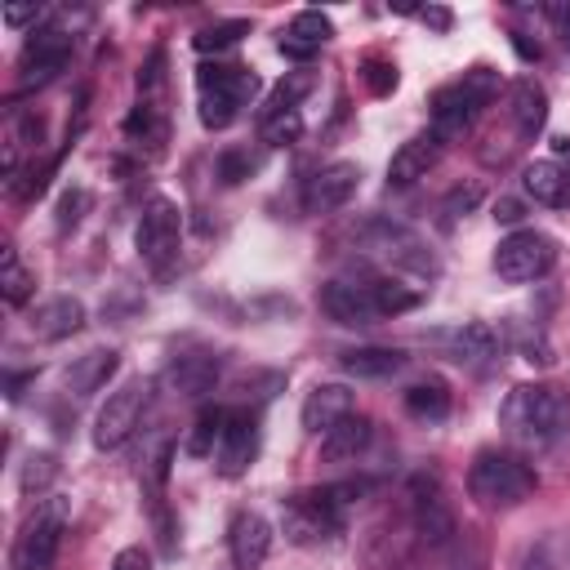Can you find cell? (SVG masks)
I'll list each match as a JSON object with an SVG mask.
<instances>
[{"instance_id":"20","label":"cell","mask_w":570,"mask_h":570,"mask_svg":"<svg viewBox=\"0 0 570 570\" xmlns=\"http://www.w3.org/2000/svg\"><path fill=\"white\" fill-rule=\"evenodd\" d=\"M508 116H512L517 138L534 142L543 134V125H548V94H543V85L534 76L512 80V89H508Z\"/></svg>"},{"instance_id":"7","label":"cell","mask_w":570,"mask_h":570,"mask_svg":"<svg viewBox=\"0 0 570 570\" xmlns=\"http://www.w3.org/2000/svg\"><path fill=\"white\" fill-rule=\"evenodd\" d=\"M557 267V240L539 227H517L494 245V272L508 285H525L539 281Z\"/></svg>"},{"instance_id":"30","label":"cell","mask_w":570,"mask_h":570,"mask_svg":"<svg viewBox=\"0 0 570 570\" xmlns=\"http://www.w3.org/2000/svg\"><path fill=\"white\" fill-rule=\"evenodd\" d=\"M365 285H370V298L379 307V321L383 316H401V312H410V307L423 303V289H410V285H401L392 276H379V281H365Z\"/></svg>"},{"instance_id":"17","label":"cell","mask_w":570,"mask_h":570,"mask_svg":"<svg viewBox=\"0 0 570 570\" xmlns=\"http://www.w3.org/2000/svg\"><path fill=\"white\" fill-rule=\"evenodd\" d=\"M347 414H356V396H352V387H343V383H316V387L303 396V410H298V419H303V428H307L312 436H325V432L338 428Z\"/></svg>"},{"instance_id":"42","label":"cell","mask_w":570,"mask_h":570,"mask_svg":"<svg viewBox=\"0 0 570 570\" xmlns=\"http://www.w3.org/2000/svg\"><path fill=\"white\" fill-rule=\"evenodd\" d=\"M80 209H85V191H67L62 205H58V227H76Z\"/></svg>"},{"instance_id":"1","label":"cell","mask_w":570,"mask_h":570,"mask_svg":"<svg viewBox=\"0 0 570 570\" xmlns=\"http://www.w3.org/2000/svg\"><path fill=\"white\" fill-rule=\"evenodd\" d=\"M499 428L521 450H552L570 432V401L552 383H521L503 396Z\"/></svg>"},{"instance_id":"25","label":"cell","mask_w":570,"mask_h":570,"mask_svg":"<svg viewBox=\"0 0 570 570\" xmlns=\"http://www.w3.org/2000/svg\"><path fill=\"white\" fill-rule=\"evenodd\" d=\"M116 365H120V352L94 347V352H85V356H76V361L67 365L62 383H67V392H76V396H89V392H98V387L116 374Z\"/></svg>"},{"instance_id":"13","label":"cell","mask_w":570,"mask_h":570,"mask_svg":"<svg viewBox=\"0 0 570 570\" xmlns=\"http://www.w3.org/2000/svg\"><path fill=\"white\" fill-rule=\"evenodd\" d=\"M356 187H361V165H352V160H330V165H321V169L303 183V209H307V214H334V209H343V205L356 196Z\"/></svg>"},{"instance_id":"46","label":"cell","mask_w":570,"mask_h":570,"mask_svg":"<svg viewBox=\"0 0 570 570\" xmlns=\"http://www.w3.org/2000/svg\"><path fill=\"white\" fill-rule=\"evenodd\" d=\"M494 218H499V223H517V218H521V205H517V200H499V205H494Z\"/></svg>"},{"instance_id":"19","label":"cell","mask_w":570,"mask_h":570,"mask_svg":"<svg viewBox=\"0 0 570 570\" xmlns=\"http://www.w3.org/2000/svg\"><path fill=\"white\" fill-rule=\"evenodd\" d=\"M330 36H334V22H330L321 9H303V13H294L289 27L281 31L276 49H281L285 58H294V62H312Z\"/></svg>"},{"instance_id":"14","label":"cell","mask_w":570,"mask_h":570,"mask_svg":"<svg viewBox=\"0 0 570 570\" xmlns=\"http://www.w3.org/2000/svg\"><path fill=\"white\" fill-rule=\"evenodd\" d=\"M410 525H414V534H419L423 543H432V548L454 534V517H450V508H445L436 481H428V476H414V481H410Z\"/></svg>"},{"instance_id":"28","label":"cell","mask_w":570,"mask_h":570,"mask_svg":"<svg viewBox=\"0 0 570 570\" xmlns=\"http://www.w3.org/2000/svg\"><path fill=\"white\" fill-rule=\"evenodd\" d=\"M405 414L419 423H441L450 414V387L441 379H419L414 387H405Z\"/></svg>"},{"instance_id":"33","label":"cell","mask_w":570,"mask_h":570,"mask_svg":"<svg viewBox=\"0 0 570 570\" xmlns=\"http://www.w3.org/2000/svg\"><path fill=\"white\" fill-rule=\"evenodd\" d=\"M312 71H289L272 94H267V107H263V116H276V111H298V98L303 94H312Z\"/></svg>"},{"instance_id":"47","label":"cell","mask_w":570,"mask_h":570,"mask_svg":"<svg viewBox=\"0 0 570 570\" xmlns=\"http://www.w3.org/2000/svg\"><path fill=\"white\" fill-rule=\"evenodd\" d=\"M512 45H517V53L530 62V58H539V45H530V40H521V36H512Z\"/></svg>"},{"instance_id":"8","label":"cell","mask_w":570,"mask_h":570,"mask_svg":"<svg viewBox=\"0 0 570 570\" xmlns=\"http://www.w3.org/2000/svg\"><path fill=\"white\" fill-rule=\"evenodd\" d=\"M178 236H183V209L169 200V196H151L138 214V227H134V245H138V258L151 267V272H165L178 254Z\"/></svg>"},{"instance_id":"21","label":"cell","mask_w":570,"mask_h":570,"mask_svg":"<svg viewBox=\"0 0 570 570\" xmlns=\"http://www.w3.org/2000/svg\"><path fill=\"white\" fill-rule=\"evenodd\" d=\"M441 138L428 129V134H414L410 142H401L396 147V156L387 160V187H410V183H419L436 160H441Z\"/></svg>"},{"instance_id":"44","label":"cell","mask_w":570,"mask_h":570,"mask_svg":"<svg viewBox=\"0 0 570 570\" xmlns=\"http://www.w3.org/2000/svg\"><path fill=\"white\" fill-rule=\"evenodd\" d=\"M548 18H552V27L561 31V40L570 49V4H548Z\"/></svg>"},{"instance_id":"45","label":"cell","mask_w":570,"mask_h":570,"mask_svg":"<svg viewBox=\"0 0 570 570\" xmlns=\"http://www.w3.org/2000/svg\"><path fill=\"white\" fill-rule=\"evenodd\" d=\"M27 383H36V370H27V374H9V379H4V396H9V401H18Z\"/></svg>"},{"instance_id":"23","label":"cell","mask_w":570,"mask_h":570,"mask_svg":"<svg viewBox=\"0 0 570 570\" xmlns=\"http://www.w3.org/2000/svg\"><path fill=\"white\" fill-rule=\"evenodd\" d=\"M521 187H525L530 200H539L548 209H566L570 205V169L561 160H534V165H525Z\"/></svg>"},{"instance_id":"2","label":"cell","mask_w":570,"mask_h":570,"mask_svg":"<svg viewBox=\"0 0 570 570\" xmlns=\"http://www.w3.org/2000/svg\"><path fill=\"white\" fill-rule=\"evenodd\" d=\"M370 490V481H338V485H321V490H298L281 503V530L289 543L307 548V543H325L343 530L347 503L361 499Z\"/></svg>"},{"instance_id":"10","label":"cell","mask_w":570,"mask_h":570,"mask_svg":"<svg viewBox=\"0 0 570 570\" xmlns=\"http://www.w3.org/2000/svg\"><path fill=\"white\" fill-rule=\"evenodd\" d=\"M361 240H365V249H370L374 258H383V263H392V267H410V272H419V276H436L432 249L423 245V236H414V232L401 227V223L370 218V223L361 227Z\"/></svg>"},{"instance_id":"38","label":"cell","mask_w":570,"mask_h":570,"mask_svg":"<svg viewBox=\"0 0 570 570\" xmlns=\"http://www.w3.org/2000/svg\"><path fill=\"white\" fill-rule=\"evenodd\" d=\"M258 169V156H249V151H223L218 156V178L232 187V183H240V178H249Z\"/></svg>"},{"instance_id":"24","label":"cell","mask_w":570,"mask_h":570,"mask_svg":"<svg viewBox=\"0 0 570 570\" xmlns=\"http://www.w3.org/2000/svg\"><path fill=\"white\" fill-rule=\"evenodd\" d=\"M370 441H374V423L365 414H347L338 428H330L321 436V459L325 463H352L356 454H365Z\"/></svg>"},{"instance_id":"31","label":"cell","mask_w":570,"mask_h":570,"mask_svg":"<svg viewBox=\"0 0 570 570\" xmlns=\"http://www.w3.org/2000/svg\"><path fill=\"white\" fill-rule=\"evenodd\" d=\"M223 423H227V405H205L200 414H196V423H191V436H187V454H196V459H214V450H218V436H223Z\"/></svg>"},{"instance_id":"15","label":"cell","mask_w":570,"mask_h":570,"mask_svg":"<svg viewBox=\"0 0 570 570\" xmlns=\"http://www.w3.org/2000/svg\"><path fill=\"white\" fill-rule=\"evenodd\" d=\"M432 343H441L445 347V356L450 361H459V365H490L494 356H499V334L485 325V321H463V325H454V330H441V334H432Z\"/></svg>"},{"instance_id":"41","label":"cell","mask_w":570,"mask_h":570,"mask_svg":"<svg viewBox=\"0 0 570 570\" xmlns=\"http://www.w3.org/2000/svg\"><path fill=\"white\" fill-rule=\"evenodd\" d=\"M45 9L40 4H4V22L9 27H27V22H40Z\"/></svg>"},{"instance_id":"4","label":"cell","mask_w":570,"mask_h":570,"mask_svg":"<svg viewBox=\"0 0 570 570\" xmlns=\"http://www.w3.org/2000/svg\"><path fill=\"white\" fill-rule=\"evenodd\" d=\"M539 490V476L525 459L503 450H481L468 468V494L481 508H517Z\"/></svg>"},{"instance_id":"34","label":"cell","mask_w":570,"mask_h":570,"mask_svg":"<svg viewBox=\"0 0 570 570\" xmlns=\"http://www.w3.org/2000/svg\"><path fill=\"white\" fill-rule=\"evenodd\" d=\"M303 134V111H276L258 120V142L263 147H289Z\"/></svg>"},{"instance_id":"16","label":"cell","mask_w":570,"mask_h":570,"mask_svg":"<svg viewBox=\"0 0 570 570\" xmlns=\"http://www.w3.org/2000/svg\"><path fill=\"white\" fill-rule=\"evenodd\" d=\"M321 312L334 321V325H374L379 321V307L370 298V285L361 281H325L321 285Z\"/></svg>"},{"instance_id":"5","label":"cell","mask_w":570,"mask_h":570,"mask_svg":"<svg viewBox=\"0 0 570 570\" xmlns=\"http://www.w3.org/2000/svg\"><path fill=\"white\" fill-rule=\"evenodd\" d=\"M258 94V76L236 62H200L196 67V107L205 129H227L240 107Z\"/></svg>"},{"instance_id":"37","label":"cell","mask_w":570,"mask_h":570,"mask_svg":"<svg viewBox=\"0 0 570 570\" xmlns=\"http://www.w3.org/2000/svg\"><path fill=\"white\" fill-rule=\"evenodd\" d=\"M361 80H365V89H370L374 98H383V94L396 89V67H392L387 58H365V62H361Z\"/></svg>"},{"instance_id":"3","label":"cell","mask_w":570,"mask_h":570,"mask_svg":"<svg viewBox=\"0 0 570 570\" xmlns=\"http://www.w3.org/2000/svg\"><path fill=\"white\" fill-rule=\"evenodd\" d=\"M499 71L494 67H472V71H463L459 80H450V85H441L436 94H432V134L441 138V142H454V138H463L468 129H472V120L499 98Z\"/></svg>"},{"instance_id":"26","label":"cell","mask_w":570,"mask_h":570,"mask_svg":"<svg viewBox=\"0 0 570 570\" xmlns=\"http://www.w3.org/2000/svg\"><path fill=\"white\" fill-rule=\"evenodd\" d=\"M338 365L352 379H392L405 365V352H396V347H347L338 356Z\"/></svg>"},{"instance_id":"29","label":"cell","mask_w":570,"mask_h":570,"mask_svg":"<svg viewBox=\"0 0 570 570\" xmlns=\"http://www.w3.org/2000/svg\"><path fill=\"white\" fill-rule=\"evenodd\" d=\"M0 294H4L9 307H22L36 294V276L22 267V258H18L13 245H4V254H0Z\"/></svg>"},{"instance_id":"12","label":"cell","mask_w":570,"mask_h":570,"mask_svg":"<svg viewBox=\"0 0 570 570\" xmlns=\"http://www.w3.org/2000/svg\"><path fill=\"white\" fill-rule=\"evenodd\" d=\"M258 459V414L245 405H227V423L214 450V468L223 476H240L249 472V463Z\"/></svg>"},{"instance_id":"9","label":"cell","mask_w":570,"mask_h":570,"mask_svg":"<svg viewBox=\"0 0 570 570\" xmlns=\"http://www.w3.org/2000/svg\"><path fill=\"white\" fill-rule=\"evenodd\" d=\"M147 401H151V379H129V383H120V387L107 396V405L98 410V419H94V450H120V445L134 436V428H138V419H142V410H147Z\"/></svg>"},{"instance_id":"6","label":"cell","mask_w":570,"mask_h":570,"mask_svg":"<svg viewBox=\"0 0 570 570\" xmlns=\"http://www.w3.org/2000/svg\"><path fill=\"white\" fill-rule=\"evenodd\" d=\"M67 517H71V499H67V494H49V499H40L36 512L27 517L18 543H13V570H49L53 557H58Z\"/></svg>"},{"instance_id":"27","label":"cell","mask_w":570,"mask_h":570,"mask_svg":"<svg viewBox=\"0 0 570 570\" xmlns=\"http://www.w3.org/2000/svg\"><path fill=\"white\" fill-rule=\"evenodd\" d=\"M218 379V356L209 352H191V356H174L169 365V383L183 392V396H205Z\"/></svg>"},{"instance_id":"36","label":"cell","mask_w":570,"mask_h":570,"mask_svg":"<svg viewBox=\"0 0 570 570\" xmlns=\"http://www.w3.org/2000/svg\"><path fill=\"white\" fill-rule=\"evenodd\" d=\"M517 570H561V552H557V543H552V539H534V543H525L521 557H517Z\"/></svg>"},{"instance_id":"18","label":"cell","mask_w":570,"mask_h":570,"mask_svg":"<svg viewBox=\"0 0 570 570\" xmlns=\"http://www.w3.org/2000/svg\"><path fill=\"white\" fill-rule=\"evenodd\" d=\"M227 552L236 570H258L272 552V525L258 512H236L227 525Z\"/></svg>"},{"instance_id":"35","label":"cell","mask_w":570,"mask_h":570,"mask_svg":"<svg viewBox=\"0 0 570 570\" xmlns=\"http://www.w3.org/2000/svg\"><path fill=\"white\" fill-rule=\"evenodd\" d=\"M53 476H58V459L49 454V450H40V454H27V463H22V472H18V490L31 499V494H45L49 485H53Z\"/></svg>"},{"instance_id":"40","label":"cell","mask_w":570,"mask_h":570,"mask_svg":"<svg viewBox=\"0 0 570 570\" xmlns=\"http://www.w3.org/2000/svg\"><path fill=\"white\" fill-rule=\"evenodd\" d=\"M111 570H151V557L142 548H120L111 557Z\"/></svg>"},{"instance_id":"22","label":"cell","mask_w":570,"mask_h":570,"mask_svg":"<svg viewBox=\"0 0 570 570\" xmlns=\"http://www.w3.org/2000/svg\"><path fill=\"white\" fill-rule=\"evenodd\" d=\"M80 325H85V303L71 298V294H58V298H49V303H40V307L31 312V334L45 338V343L71 338Z\"/></svg>"},{"instance_id":"43","label":"cell","mask_w":570,"mask_h":570,"mask_svg":"<svg viewBox=\"0 0 570 570\" xmlns=\"http://www.w3.org/2000/svg\"><path fill=\"white\" fill-rule=\"evenodd\" d=\"M432 31H450V22H454V13L450 9H441V4H423V9H414Z\"/></svg>"},{"instance_id":"32","label":"cell","mask_w":570,"mask_h":570,"mask_svg":"<svg viewBox=\"0 0 570 570\" xmlns=\"http://www.w3.org/2000/svg\"><path fill=\"white\" fill-rule=\"evenodd\" d=\"M240 36H249V22H245V18H227V22L200 27V31L191 36V45H196L200 53H223V49H232Z\"/></svg>"},{"instance_id":"11","label":"cell","mask_w":570,"mask_h":570,"mask_svg":"<svg viewBox=\"0 0 570 570\" xmlns=\"http://www.w3.org/2000/svg\"><path fill=\"white\" fill-rule=\"evenodd\" d=\"M71 45H76V36H71L62 22L31 27V36H27V45H22V89H40V85H49V80L67 67Z\"/></svg>"},{"instance_id":"39","label":"cell","mask_w":570,"mask_h":570,"mask_svg":"<svg viewBox=\"0 0 570 570\" xmlns=\"http://www.w3.org/2000/svg\"><path fill=\"white\" fill-rule=\"evenodd\" d=\"M476 200H481V187H476V183H468V187H454V191L445 196V205H441V209H445V214H468Z\"/></svg>"}]
</instances>
